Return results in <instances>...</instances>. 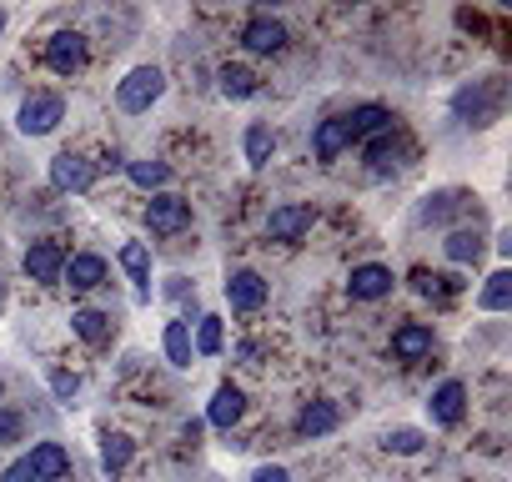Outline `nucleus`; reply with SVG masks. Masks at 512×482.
<instances>
[{
  "instance_id": "f257e3e1",
  "label": "nucleus",
  "mask_w": 512,
  "mask_h": 482,
  "mask_svg": "<svg viewBox=\"0 0 512 482\" xmlns=\"http://www.w3.org/2000/svg\"><path fill=\"white\" fill-rule=\"evenodd\" d=\"M161 91H166V76H161L156 66H136V71L116 86V106H121L126 116H141V111H151V106L161 101Z\"/></svg>"
},
{
  "instance_id": "f03ea898",
  "label": "nucleus",
  "mask_w": 512,
  "mask_h": 482,
  "mask_svg": "<svg viewBox=\"0 0 512 482\" xmlns=\"http://www.w3.org/2000/svg\"><path fill=\"white\" fill-rule=\"evenodd\" d=\"M61 116H66V101H61L56 91H36V96H26V106H21L16 126H21L26 136H46V131H56V126H61Z\"/></svg>"
},
{
  "instance_id": "7ed1b4c3",
  "label": "nucleus",
  "mask_w": 512,
  "mask_h": 482,
  "mask_svg": "<svg viewBox=\"0 0 512 482\" xmlns=\"http://www.w3.org/2000/svg\"><path fill=\"white\" fill-rule=\"evenodd\" d=\"M146 226H151L156 236H176V231H186V226H191V201H181V196H171V191L151 196V206H146Z\"/></svg>"
},
{
  "instance_id": "20e7f679",
  "label": "nucleus",
  "mask_w": 512,
  "mask_h": 482,
  "mask_svg": "<svg viewBox=\"0 0 512 482\" xmlns=\"http://www.w3.org/2000/svg\"><path fill=\"white\" fill-rule=\"evenodd\" d=\"M46 66H51L56 76H76V71L86 66V36H81V31H56V36L46 41Z\"/></svg>"
},
{
  "instance_id": "39448f33",
  "label": "nucleus",
  "mask_w": 512,
  "mask_h": 482,
  "mask_svg": "<svg viewBox=\"0 0 512 482\" xmlns=\"http://www.w3.org/2000/svg\"><path fill=\"white\" fill-rule=\"evenodd\" d=\"M51 186L56 191H91L96 186V161L76 156V151H61L51 161Z\"/></svg>"
},
{
  "instance_id": "423d86ee",
  "label": "nucleus",
  "mask_w": 512,
  "mask_h": 482,
  "mask_svg": "<svg viewBox=\"0 0 512 482\" xmlns=\"http://www.w3.org/2000/svg\"><path fill=\"white\" fill-rule=\"evenodd\" d=\"M241 46L256 51V56H277V51L287 46V26L272 21L267 11H256V16L246 21V31H241Z\"/></svg>"
},
{
  "instance_id": "0eeeda50",
  "label": "nucleus",
  "mask_w": 512,
  "mask_h": 482,
  "mask_svg": "<svg viewBox=\"0 0 512 482\" xmlns=\"http://www.w3.org/2000/svg\"><path fill=\"white\" fill-rule=\"evenodd\" d=\"M392 267H382V262H362V267H352V277H347V292H352V302H377V297H387L392 292Z\"/></svg>"
},
{
  "instance_id": "6e6552de",
  "label": "nucleus",
  "mask_w": 512,
  "mask_h": 482,
  "mask_svg": "<svg viewBox=\"0 0 512 482\" xmlns=\"http://www.w3.org/2000/svg\"><path fill=\"white\" fill-rule=\"evenodd\" d=\"M226 302H231V312H262L267 307V282L241 267V272L226 277Z\"/></svg>"
},
{
  "instance_id": "1a4fd4ad",
  "label": "nucleus",
  "mask_w": 512,
  "mask_h": 482,
  "mask_svg": "<svg viewBox=\"0 0 512 482\" xmlns=\"http://www.w3.org/2000/svg\"><path fill=\"white\" fill-rule=\"evenodd\" d=\"M267 231H272V241H302V236L312 231V206H307V201L277 206V211L267 216Z\"/></svg>"
},
{
  "instance_id": "9d476101",
  "label": "nucleus",
  "mask_w": 512,
  "mask_h": 482,
  "mask_svg": "<svg viewBox=\"0 0 512 482\" xmlns=\"http://www.w3.org/2000/svg\"><path fill=\"white\" fill-rule=\"evenodd\" d=\"M26 467L36 472V482H61V477L71 472V452H66L61 442H41V447H31Z\"/></svg>"
},
{
  "instance_id": "9b49d317",
  "label": "nucleus",
  "mask_w": 512,
  "mask_h": 482,
  "mask_svg": "<svg viewBox=\"0 0 512 482\" xmlns=\"http://www.w3.org/2000/svg\"><path fill=\"white\" fill-rule=\"evenodd\" d=\"M66 272V252L56 247V241H36V247L26 252V277L31 282H61Z\"/></svg>"
},
{
  "instance_id": "f8f14e48",
  "label": "nucleus",
  "mask_w": 512,
  "mask_h": 482,
  "mask_svg": "<svg viewBox=\"0 0 512 482\" xmlns=\"http://www.w3.org/2000/svg\"><path fill=\"white\" fill-rule=\"evenodd\" d=\"M241 412H246V392H241V387H231V382H221V387H216V397H211L206 422H211V427H221V432H231V427L241 422Z\"/></svg>"
},
{
  "instance_id": "ddd939ff",
  "label": "nucleus",
  "mask_w": 512,
  "mask_h": 482,
  "mask_svg": "<svg viewBox=\"0 0 512 482\" xmlns=\"http://www.w3.org/2000/svg\"><path fill=\"white\" fill-rule=\"evenodd\" d=\"M347 146H352L347 116H332V121H322V126L312 131V151H317V161H337Z\"/></svg>"
},
{
  "instance_id": "4468645a",
  "label": "nucleus",
  "mask_w": 512,
  "mask_h": 482,
  "mask_svg": "<svg viewBox=\"0 0 512 482\" xmlns=\"http://www.w3.org/2000/svg\"><path fill=\"white\" fill-rule=\"evenodd\" d=\"M432 422H442V427H452V422H462V407H467V387L457 382V377H447L437 392H432Z\"/></svg>"
},
{
  "instance_id": "2eb2a0df",
  "label": "nucleus",
  "mask_w": 512,
  "mask_h": 482,
  "mask_svg": "<svg viewBox=\"0 0 512 482\" xmlns=\"http://www.w3.org/2000/svg\"><path fill=\"white\" fill-rule=\"evenodd\" d=\"M347 131H352V141H367V136H382V131H392V111L387 106H357L352 116H347Z\"/></svg>"
},
{
  "instance_id": "dca6fc26",
  "label": "nucleus",
  "mask_w": 512,
  "mask_h": 482,
  "mask_svg": "<svg viewBox=\"0 0 512 482\" xmlns=\"http://www.w3.org/2000/svg\"><path fill=\"white\" fill-rule=\"evenodd\" d=\"M392 352H397L402 362H417V357H427V352H432V327H422V322H407V327H397V332H392Z\"/></svg>"
},
{
  "instance_id": "f3484780",
  "label": "nucleus",
  "mask_w": 512,
  "mask_h": 482,
  "mask_svg": "<svg viewBox=\"0 0 512 482\" xmlns=\"http://www.w3.org/2000/svg\"><path fill=\"white\" fill-rule=\"evenodd\" d=\"M337 422H342L337 402H307L302 417H297V432L302 437H327V432H337Z\"/></svg>"
},
{
  "instance_id": "a211bd4d",
  "label": "nucleus",
  "mask_w": 512,
  "mask_h": 482,
  "mask_svg": "<svg viewBox=\"0 0 512 482\" xmlns=\"http://www.w3.org/2000/svg\"><path fill=\"white\" fill-rule=\"evenodd\" d=\"M121 267L131 272L136 297H141V302H151V252L141 247V241H126V247H121Z\"/></svg>"
},
{
  "instance_id": "6ab92c4d",
  "label": "nucleus",
  "mask_w": 512,
  "mask_h": 482,
  "mask_svg": "<svg viewBox=\"0 0 512 482\" xmlns=\"http://www.w3.org/2000/svg\"><path fill=\"white\" fill-rule=\"evenodd\" d=\"M457 116H467V126H487L497 116V96H487L482 86L457 91Z\"/></svg>"
},
{
  "instance_id": "aec40b11",
  "label": "nucleus",
  "mask_w": 512,
  "mask_h": 482,
  "mask_svg": "<svg viewBox=\"0 0 512 482\" xmlns=\"http://www.w3.org/2000/svg\"><path fill=\"white\" fill-rule=\"evenodd\" d=\"M61 277H71V287L91 292V287H101V282H106V257L81 252V257H71V262H66V272H61Z\"/></svg>"
},
{
  "instance_id": "412c9836",
  "label": "nucleus",
  "mask_w": 512,
  "mask_h": 482,
  "mask_svg": "<svg viewBox=\"0 0 512 482\" xmlns=\"http://www.w3.org/2000/svg\"><path fill=\"white\" fill-rule=\"evenodd\" d=\"M71 332H76L81 342H91V347H106L111 332H116V322H111V312H76V317H71Z\"/></svg>"
},
{
  "instance_id": "4be33fe9",
  "label": "nucleus",
  "mask_w": 512,
  "mask_h": 482,
  "mask_svg": "<svg viewBox=\"0 0 512 482\" xmlns=\"http://www.w3.org/2000/svg\"><path fill=\"white\" fill-rule=\"evenodd\" d=\"M246 166H256V171H262L267 161H272V151H277V136H272V126H262V121H256V126H246Z\"/></svg>"
},
{
  "instance_id": "5701e85b",
  "label": "nucleus",
  "mask_w": 512,
  "mask_h": 482,
  "mask_svg": "<svg viewBox=\"0 0 512 482\" xmlns=\"http://www.w3.org/2000/svg\"><path fill=\"white\" fill-rule=\"evenodd\" d=\"M477 302H482V312H507V307H512V272H507V267L492 272Z\"/></svg>"
},
{
  "instance_id": "b1692460",
  "label": "nucleus",
  "mask_w": 512,
  "mask_h": 482,
  "mask_svg": "<svg viewBox=\"0 0 512 482\" xmlns=\"http://www.w3.org/2000/svg\"><path fill=\"white\" fill-rule=\"evenodd\" d=\"M131 452H136V442H131L126 432H106V437H101V467H106V472H121V467L131 462Z\"/></svg>"
},
{
  "instance_id": "393cba45",
  "label": "nucleus",
  "mask_w": 512,
  "mask_h": 482,
  "mask_svg": "<svg viewBox=\"0 0 512 482\" xmlns=\"http://www.w3.org/2000/svg\"><path fill=\"white\" fill-rule=\"evenodd\" d=\"M442 252H447V262H477V257H482V236L462 226V231H452V236L442 241Z\"/></svg>"
},
{
  "instance_id": "a878e982",
  "label": "nucleus",
  "mask_w": 512,
  "mask_h": 482,
  "mask_svg": "<svg viewBox=\"0 0 512 482\" xmlns=\"http://www.w3.org/2000/svg\"><path fill=\"white\" fill-rule=\"evenodd\" d=\"M166 357H171V367H191V327L186 322H166Z\"/></svg>"
},
{
  "instance_id": "bb28decb",
  "label": "nucleus",
  "mask_w": 512,
  "mask_h": 482,
  "mask_svg": "<svg viewBox=\"0 0 512 482\" xmlns=\"http://www.w3.org/2000/svg\"><path fill=\"white\" fill-rule=\"evenodd\" d=\"M221 91L236 96V101H246V96H256V76L246 66H221Z\"/></svg>"
},
{
  "instance_id": "cd10ccee",
  "label": "nucleus",
  "mask_w": 512,
  "mask_h": 482,
  "mask_svg": "<svg viewBox=\"0 0 512 482\" xmlns=\"http://www.w3.org/2000/svg\"><path fill=\"white\" fill-rule=\"evenodd\" d=\"M126 171H131V181H136V186H146V191L166 186V176H171V166H166V161H131Z\"/></svg>"
},
{
  "instance_id": "c85d7f7f",
  "label": "nucleus",
  "mask_w": 512,
  "mask_h": 482,
  "mask_svg": "<svg viewBox=\"0 0 512 482\" xmlns=\"http://www.w3.org/2000/svg\"><path fill=\"white\" fill-rule=\"evenodd\" d=\"M221 342H226V332H221V317H201V327H196V347H191V352H201V357H216V352H221Z\"/></svg>"
},
{
  "instance_id": "c756f323",
  "label": "nucleus",
  "mask_w": 512,
  "mask_h": 482,
  "mask_svg": "<svg viewBox=\"0 0 512 482\" xmlns=\"http://www.w3.org/2000/svg\"><path fill=\"white\" fill-rule=\"evenodd\" d=\"M397 156H402V146H397L387 131H382V136L367 146V161H372V171H392V166H397Z\"/></svg>"
},
{
  "instance_id": "7c9ffc66",
  "label": "nucleus",
  "mask_w": 512,
  "mask_h": 482,
  "mask_svg": "<svg viewBox=\"0 0 512 482\" xmlns=\"http://www.w3.org/2000/svg\"><path fill=\"white\" fill-rule=\"evenodd\" d=\"M422 432L417 427H397V432H387V452H422Z\"/></svg>"
},
{
  "instance_id": "2f4dec72",
  "label": "nucleus",
  "mask_w": 512,
  "mask_h": 482,
  "mask_svg": "<svg viewBox=\"0 0 512 482\" xmlns=\"http://www.w3.org/2000/svg\"><path fill=\"white\" fill-rule=\"evenodd\" d=\"M21 412H11V407H0V442H21Z\"/></svg>"
},
{
  "instance_id": "473e14b6",
  "label": "nucleus",
  "mask_w": 512,
  "mask_h": 482,
  "mask_svg": "<svg viewBox=\"0 0 512 482\" xmlns=\"http://www.w3.org/2000/svg\"><path fill=\"white\" fill-rule=\"evenodd\" d=\"M412 282H417V292H422V297H437V292H447V287H452L447 277H432V272H412Z\"/></svg>"
},
{
  "instance_id": "72a5a7b5",
  "label": "nucleus",
  "mask_w": 512,
  "mask_h": 482,
  "mask_svg": "<svg viewBox=\"0 0 512 482\" xmlns=\"http://www.w3.org/2000/svg\"><path fill=\"white\" fill-rule=\"evenodd\" d=\"M51 387H56V397H66V402H71V397L81 392V377H76V372H56V377H51Z\"/></svg>"
},
{
  "instance_id": "f704fd0d",
  "label": "nucleus",
  "mask_w": 512,
  "mask_h": 482,
  "mask_svg": "<svg viewBox=\"0 0 512 482\" xmlns=\"http://www.w3.org/2000/svg\"><path fill=\"white\" fill-rule=\"evenodd\" d=\"M0 482H36V472H31V467H26V457H21V462H11V467H6V477H0Z\"/></svg>"
},
{
  "instance_id": "c9c22d12",
  "label": "nucleus",
  "mask_w": 512,
  "mask_h": 482,
  "mask_svg": "<svg viewBox=\"0 0 512 482\" xmlns=\"http://www.w3.org/2000/svg\"><path fill=\"white\" fill-rule=\"evenodd\" d=\"M251 482H292V477H287V467H256Z\"/></svg>"
},
{
  "instance_id": "e433bc0d",
  "label": "nucleus",
  "mask_w": 512,
  "mask_h": 482,
  "mask_svg": "<svg viewBox=\"0 0 512 482\" xmlns=\"http://www.w3.org/2000/svg\"><path fill=\"white\" fill-rule=\"evenodd\" d=\"M0 31H6V11H0Z\"/></svg>"
},
{
  "instance_id": "4c0bfd02",
  "label": "nucleus",
  "mask_w": 512,
  "mask_h": 482,
  "mask_svg": "<svg viewBox=\"0 0 512 482\" xmlns=\"http://www.w3.org/2000/svg\"><path fill=\"white\" fill-rule=\"evenodd\" d=\"M0 392H6V387H0Z\"/></svg>"
}]
</instances>
